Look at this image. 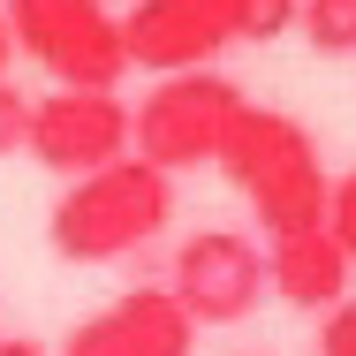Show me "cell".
<instances>
[{
  "instance_id": "6da1fadb",
  "label": "cell",
  "mask_w": 356,
  "mask_h": 356,
  "mask_svg": "<svg viewBox=\"0 0 356 356\" xmlns=\"http://www.w3.org/2000/svg\"><path fill=\"white\" fill-rule=\"evenodd\" d=\"M213 167L250 197V213H258V227H266L273 243H281V235H303V227H326L334 175H326L318 137H311L303 122H288L273 106H250V99H243V114L227 122V144H220Z\"/></svg>"
},
{
  "instance_id": "7a4b0ae2",
  "label": "cell",
  "mask_w": 356,
  "mask_h": 356,
  "mask_svg": "<svg viewBox=\"0 0 356 356\" xmlns=\"http://www.w3.org/2000/svg\"><path fill=\"white\" fill-rule=\"evenodd\" d=\"M167 220H175V182L129 152V159H114L99 175H76L61 190V205L46 220V243L69 266H114V258L144 250L152 235H167Z\"/></svg>"
},
{
  "instance_id": "3957f363",
  "label": "cell",
  "mask_w": 356,
  "mask_h": 356,
  "mask_svg": "<svg viewBox=\"0 0 356 356\" xmlns=\"http://www.w3.org/2000/svg\"><path fill=\"white\" fill-rule=\"evenodd\" d=\"M0 15L15 31V54L54 76V91H122L129 46L106 0H8Z\"/></svg>"
},
{
  "instance_id": "277c9868",
  "label": "cell",
  "mask_w": 356,
  "mask_h": 356,
  "mask_svg": "<svg viewBox=\"0 0 356 356\" xmlns=\"http://www.w3.org/2000/svg\"><path fill=\"white\" fill-rule=\"evenodd\" d=\"M243 114V91L220 69H182L159 76L129 106V152L152 159L159 175H182V167H213L220 144H227V122Z\"/></svg>"
},
{
  "instance_id": "5b68a950",
  "label": "cell",
  "mask_w": 356,
  "mask_h": 356,
  "mask_svg": "<svg viewBox=\"0 0 356 356\" xmlns=\"http://www.w3.org/2000/svg\"><path fill=\"white\" fill-rule=\"evenodd\" d=\"M167 296L190 311V326H235L250 318L273 288H266V250L235 227H197L182 250H175V273Z\"/></svg>"
},
{
  "instance_id": "8992f818",
  "label": "cell",
  "mask_w": 356,
  "mask_h": 356,
  "mask_svg": "<svg viewBox=\"0 0 356 356\" xmlns=\"http://www.w3.org/2000/svg\"><path fill=\"white\" fill-rule=\"evenodd\" d=\"M23 152L46 175H99L114 159H129V99L122 91H46L31 99V137Z\"/></svg>"
},
{
  "instance_id": "52a82bcc",
  "label": "cell",
  "mask_w": 356,
  "mask_h": 356,
  "mask_svg": "<svg viewBox=\"0 0 356 356\" xmlns=\"http://www.w3.org/2000/svg\"><path fill=\"white\" fill-rule=\"evenodd\" d=\"M122 46H129V69H152V76L213 69L220 46H235L227 0H137L122 15Z\"/></svg>"
},
{
  "instance_id": "ba28073f",
  "label": "cell",
  "mask_w": 356,
  "mask_h": 356,
  "mask_svg": "<svg viewBox=\"0 0 356 356\" xmlns=\"http://www.w3.org/2000/svg\"><path fill=\"white\" fill-rule=\"evenodd\" d=\"M190 349H197L190 311L167 296V281H144L129 296H114L106 311H91L54 356H190Z\"/></svg>"
},
{
  "instance_id": "9c48e42d",
  "label": "cell",
  "mask_w": 356,
  "mask_h": 356,
  "mask_svg": "<svg viewBox=\"0 0 356 356\" xmlns=\"http://www.w3.org/2000/svg\"><path fill=\"white\" fill-rule=\"evenodd\" d=\"M266 288L296 303V311H334V303H349V258H341V243L326 235V227H303V235H281L273 250H266Z\"/></svg>"
},
{
  "instance_id": "30bf717a",
  "label": "cell",
  "mask_w": 356,
  "mask_h": 356,
  "mask_svg": "<svg viewBox=\"0 0 356 356\" xmlns=\"http://www.w3.org/2000/svg\"><path fill=\"white\" fill-rule=\"evenodd\" d=\"M296 31H303L311 54L349 61L356 54V0H296Z\"/></svg>"
},
{
  "instance_id": "8fae6325",
  "label": "cell",
  "mask_w": 356,
  "mask_h": 356,
  "mask_svg": "<svg viewBox=\"0 0 356 356\" xmlns=\"http://www.w3.org/2000/svg\"><path fill=\"white\" fill-rule=\"evenodd\" d=\"M227 31L243 46H273L281 31H296V0H227Z\"/></svg>"
},
{
  "instance_id": "7c38bea8",
  "label": "cell",
  "mask_w": 356,
  "mask_h": 356,
  "mask_svg": "<svg viewBox=\"0 0 356 356\" xmlns=\"http://www.w3.org/2000/svg\"><path fill=\"white\" fill-rule=\"evenodd\" d=\"M326 235L341 243V258L356 266V167L334 182V190H326Z\"/></svg>"
},
{
  "instance_id": "4fadbf2b",
  "label": "cell",
  "mask_w": 356,
  "mask_h": 356,
  "mask_svg": "<svg viewBox=\"0 0 356 356\" xmlns=\"http://www.w3.org/2000/svg\"><path fill=\"white\" fill-rule=\"evenodd\" d=\"M23 137H31V99H23L15 83H0V159L23 152Z\"/></svg>"
},
{
  "instance_id": "5bb4252c",
  "label": "cell",
  "mask_w": 356,
  "mask_h": 356,
  "mask_svg": "<svg viewBox=\"0 0 356 356\" xmlns=\"http://www.w3.org/2000/svg\"><path fill=\"white\" fill-rule=\"evenodd\" d=\"M318 356H356V303H334L318 318Z\"/></svg>"
},
{
  "instance_id": "9a60e30c",
  "label": "cell",
  "mask_w": 356,
  "mask_h": 356,
  "mask_svg": "<svg viewBox=\"0 0 356 356\" xmlns=\"http://www.w3.org/2000/svg\"><path fill=\"white\" fill-rule=\"evenodd\" d=\"M0 356H54L46 341H23V334H0Z\"/></svg>"
},
{
  "instance_id": "2e32d148",
  "label": "cell",
  "mask_w": 356,
  "mask_h": 356,
  "mask_svg": "<svg viewBox=\"0 0 356 356\" xmlns=\"http://www.w3.org/2000/svg\"><path fill=\"white\" fill-rule=\"evenodd\" d=\"M8 61H15V31H8V15H0V83H8Z\"/></svg>"
},
{
  "instance_id": "e0dca14e",
  "label": "cell",
  "mask_w": 356,
  "mask_h": 356,
  "mask_svg": "<svg viewBox=\"0 0 356 356\" xmlns=\"http://www.w3.org/2000/svg\"><path fill=\"white\" fill-rule=\"evenodd\" d=\"M0 8H8V0H0Z\"/></svg>"
}]
</instances>
